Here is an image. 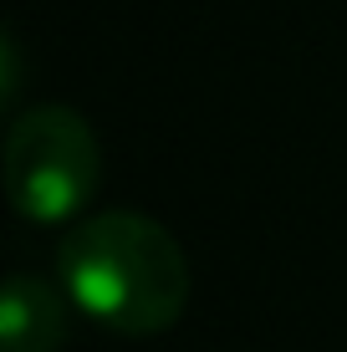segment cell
<instances>
[{
  "label": "cell",
  "instance_id": "1",
  "mask_svg": "<svg viewBox=\"0 0 347 352\" xmlns=\"http://www.w3.org/2000/svg\"><path fill=\"white\" fill-rule=\"evenodd\" d=\"M56 276L71 307L117 337H159L189 307V261L179 240L133 210L71 220Z\"/></svg>",
  "mask_w": 347,
  "mask_h": 352
},
{
  "label": "cell",
  "instance_id": "2",
  "mask_svg": "<svg viewBox=\"0 0 347 352\" xmlns=\"http://www.w3.org/2000/svg\"><path fill=\"white\" fill-rule=\"evenodd\" d=\"M102 179V153L87 118L62 102H41L10 123L5 138V189L21 220L67 225L82 220Z\"/></svg>",
  "mask_w": 347,
  "mask_h": 352
},
{
  "label": "cell",
  "instance_id": "3",
  "mask_svg": "<svg viewBox=\"0 0 347 352\" xmlns=\"http://www.w3.org/2000/svg\"><path fill=\"white\" fill-rule=\"evenodd\" d=\"M71 332V296L31 271H16L0 296V342L5 352H62Z\"/></svg>",
  "mask_w": 347,
  "mask_h": 352
},
{
  "label": "cell",
  "instance_id": "4",
  "mask_svg": "<svg viewBox=\"0 0 347 352\" xmlns=\"http://www.w3.org/2000/svg\"><path fill=\"white\" fill-rule=\"evenodd\" d=\"M0 52H5V102H16V82H21V72H16V36H5Z\"/></svg>",
  "mask_w": 347,
  "mask_h": 352
}]
</instances>
